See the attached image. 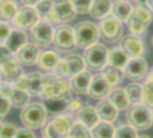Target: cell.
<instances>
[{
  "instance_id": "cell-1",
  "label": "cell",
  "mask_w": 153,
  "mask_h": 138,
  "mask_svg": "<svg viewBox=\"0 0 153 138\" xmlns=\"http://www.w3.org/2000/svg\"><path fill=\"white\" fill-rule=\"evenodd\" d=\"M71 93L66 78L51 72L42 75V88L39 95L42 100L62 99Z\"/></svg>"
},
{
  "instance_id": "cell-2",
  "label": "cell",
  "mask_w": 153,
  "mask_h": 138,
  "mask_svg": "<svg viewBox=\"0 0 153 138\" xmlns=\"http://www.w3.org/2000/svg\"><path fill=\"white\" fill-rule=\"evenodd\" d=\"M73 29L76 48L81 49H85L98 43L100 37L98 25L91 21L79 22Z\"/></svg>"
},
{
  "instance_id": "cell-3",
  "label": "cell",
  "mask_w": 153,
  "mask_h": 138,
  "mask_svg": "<svg viewBox=\"0 0 153 138\" xmlns=\"http://www.w3.org/2000/svg\"><path fill=\"white\" fill-rule=\"evenodd\" d=\"M108 48L102 43H96L84 49L82 58L85 67L91 71H102L108 65Z\"/></svg>"
},
{
  "instance_id": "cell-4",
  "label": "cell",
  "mask_w": 153,
  "mask_h": 138,
  "mask_svg": "<svg viewBox=\"0 0 153 138\" xmlns=\"http://www.w3.org/2000/svg\"><path fill=\"white\" fill-rule=\"evenodd\" d=\"M22 123L29 128L35 129L42 127L47 119V109L39 102L27 104L20 113Z\"/></svg>"
},
{
  "instance_id": "cell-5",
  "label": "cell",
  "mask_w": 153,
  "mask_h": 138,
  "mask_svg": "<svg viewBox=\"0 0 153 138\" xmlns=\"http://www.w3.org/2000/svg\"><path fill=\"white\" fill-rule=\"evenodd\" d=\"M126 119L136 130L144 131L149 129L153 125L151 110L144 105L133 104L127 109Z\"/></svg>"
},
{
  "instance_id": "cell-6",
  "label": "cell",
  "mask_w": 153,
  "mask_h": 138,
  "mask_svg": "<svg viewBox=\"0 0 153 138\" xmlns=\"http://www.w3.org/2000/svg\"><path fill=\"white\" fill-rule=\"evenodd\" d=\"M74 122L66 116H56L43 125V138H67Z\"/></svg>"
},
{
  "instance_id": "cell-7",
  "label": "cell",
  "mask_w": 153,
  "mask_h": 138,
  "mask_svg": "<svg viewBox=\"0 0 153 138\" xmlns=\"http://www.w3.org/2000/svg\"><path fill=\"white\" fill-rule=\"evenodd\" d=\"M100 36L101 39L110 44L116 43L121 40L124 32L122 22L113 15H108L100 20L99 25Z\"/></svg>"
},
{
  "instance_id": "cell-8",
  "label": "cell",
  "mask_w": 153,
  "mask_h": 138,
  "mask_svg": "<svg viewBox=\"0 0 153 138\" xmlns=\"http://www.w3.org/2000/svg\"><path fill=\"white\" fill-rule=\"evenodd\" d=\"M52 43L55 48L64 53H71L76 48L74 29L63 23L54 30Z\"/></svg>"
},
{
  "instance_id": "cell-9",
  "label": "cell",
  "mask_w": 153,
  "mask_h": 138,
  "mask_svg": "<svg viewBox=\"0 0 153 138\" xmlns=\"http://www.w3.org/2000/svg\"><path fill=\"white\" fill-rule=\"evenodd\" d=\"M85 64L82 56L78 54H69L63 58H60L56 67L54 70V73L65 77L71 78L81 71L84 70Z\"/></svg>"
},
{
  "instance_id": "cell-10",
  "label": "cell",
  "mask_w": 153,
  "mask_h": 138,
  "mask_svg": "<svg viewBox=\"0 0 153 138\" xmlns=\"http://www.w3.org/2000/svg\"><path fill=\"white\" fill-rule=\"evenodd\" d=\"M0 95L8 100L11 106L16 109H22L30 103V94L25 91L17 89L13 84L2 82Z\"/></svg>"
},
{
  "instance_id": "cell-11",
  "label": "cell",
  "mask_w": 153,
  "mask_h": 138,
  "mask_svg": "<svg viewBox=\"0 0 153 138\" xmlns=\"http://www.w3.org/2000/svg\"><path fill=\"white\" fill-rule=\"evenodd\" d=\"M13 84L17 89L28 92L30 96H39L42 88V74L39 72L22 74Z\"/></svg>"
},
{
  "instance_id": "cell-12",
  "label": "cell",
  "mask_w": 153,
  "mask_h": 138,
  "mask_svg": "<svg viewBox=\"0 0 153 138\" xmlns=\"http://www.w3.org/2000/svg\"><path fill=\"white\" fill-rule=\"evenodd\" d=\"M54 30L53 24L39 20L30 30V40L39 48L48 47L52 43Z\"/></svg>"
},
{
  "instance_id": "cell-13",
  "label": "cell",
  "mask_w": 153,
  "mask_h": 138,
  "mask_svg": "<svg viewBox=\"0 0 153 138\" xmlns=\"http://www.w3.org/2000/svg\"><path fill=\"white\" fill-rule=\"evenodd\" d=\"M39 13L34 6L22 5L20 7L12 21L13 25L20 30H30L39 21Z\"/></svg>"
},
{
  "instance_id": "cell-14",
  "label": "cell",
  "mask_w": 153,
  "mask_h": 138,
  "mask_svg": "<svg viewBox=\"0 0 153 138\" xmlns=\"http://www.w3.org/2000/svg\"><path fill=\"white\" fill-rule=\"evenodd\" d=\"M125 76L133 82H138L144 78L148 72V64L144 57H132L123 69Z\"/></svg>"
},
{
  "instance_id": "cell-15",
  "label": "cell",
  "mask_w": 153,
  "mask_h": 138,
  "mask_svg": "<svg viewBox=\"0 0 153 138\" xmlns=\"http://www.w3.org/2000/svg\"><path fill=\"white\" fill-rule=\"evenodd\" d=\"M53 13L56 23L69 22L77 15L70 0H53Z\"/></svg>"
},
{
  "instance_id": "cell-16",
  "label": "cell",
  "mask_w": 153,
  "mask_h": 138,
  "mask_svg": "<svg viewBox=\"0 0 153 138\" xmlns=\"http://www.w3.org/2000/svg\"><path fill=\"white\" fill-rule=\"evenodd\" d=\"M40 48L33 42H27L22 46L15 53L14 57L23 66H32L36 65Z\"/></svg>"
},
{
  "instance_id": "cell-17",
  "label": "cell",
  "mask_w": 153,
  "mask_h": 138,
  "mask_svg": "<svg viewBox=\"0 0 153 138\" xmlns=\"http://www.w3.org/2000/svg\"><path fill=\"white\" fill-rule=\"evenodd\" d=\"M120 48L130 58L143 57L145 52V45L139 36L128 34L120 40Z\"/></svg>"
},
{
  "instance_id": "cell-18",
  "label": "cell",
  "mask_w": 153,
  "mask_h": 138,
  "mask_svg": "<svg viewBox=\"0 0 153 138\" xmlns=\"http://www.w3.org/2000/svg\"><path fill=\"white\" fill-rule=\"evenodd\" d=\"M110 91L111 86L108 84L107 80L100 73L92 75L87 94L93 100L100 101L107 98Z\"/></svg>"
},
{
  "instance_id": "cell-19",
  "label": "cell",
  "mask_w": 153,
  "mask_h": 138,
  "mask_svg": "<svg viewBox=\"0 0 153 138\" xmlns=\"http://www.w3.org/2000/svg\"><path fill=\"white\" fill-rule=\"evenodd\" d=\"M92 75L90 71L84 69L75 75L72 76L69 81V87L71 92L76 95H85L88 93Z\"/></svg>"
},
{
  "instance_id": "cell-20",
  "label": "cell",
  "mask_w": 153,
  "mask_h": 138,
  "mask_svg": "<svg viewBox=\"0 0 153 138\" xmlns=\"http://www.w3.org/2000/svg\"><path fill=\"white\" fill-rule=\"evenodd\" d=\"M22 74V66L14 57L0 67V80L2 82L13 84Z\"/></svg>"
},
{
  "instance_id": "cell-21",
  "label": "cell",
  "mask_w": 153,
  "mask_h": 138,
  "mask_svg": "<svg viewBox=\"0 0 153 138\" xmlns=\"http://www.w3.org/2000/svg\"><path fill=\"white\" fill-rule=\"evenodd\" d=\"M60 60L59 54L54 49H45L40 51L36 65L45 72H54Z\"/></svg>"
},
{
  "instance_id": "cell-22",
  "label": "cell",
  "mask_w": 153,
  "mask_h": 138,
  "mask_svg": "<svg viewBox=\"0 0 153 138\" xmlns=\"http://www.w3.org/2000/svg\"><path fill=\"white\" fill-rule=\"evenodd\" d=\"M96 110L101 121L113 123L117 120L118 116V110L111 103L108 98L102 99L98 102Z\"/></svg>"
},
{
  "instance_id": "cell-23",
  "label": "cell",
  "mask_w": 153,
  "mask_h": 138,
  "mask_svg": "<svg viewBox=\"0 0 153 138\" xmlns=\"http://www.w3.org/2000/svg\"><path fill=\"white\" fill-rule=\"evenodd\" d=\"M28 42V35L25 31L14 28L3 43L13 54H14L22 46Z\"/></svg>"
},
{
  "instance_id": "cell-24",
  "label": "cell",
  "mask_w": 153,
  "mask_h": 138,
  "mask_svg": "<svg viewBox=\"0 0 153 138\" xmlns=\"http://www.w3.org/2000/svg\"><path fill=\"white\" fill-rule=\"evenodd\" d=\"M78 122L84 125L87 128L91 129L100 119L97 113L96 108L91 106H84L76 112Z\"/></svg>"
},
{
  "instance_id": "cell-25",
  "label": "cell",
  "mask_w": 153,
  "mask_h": 138,
  "mask_svg": "<svg viewBox=\"0 0 153 138\" xmlns=\"http://www.w3.org/2000/svg\"><path fill=\"white\" fill-rule=\"evenodd\" d=\"M113 2L111 0H93L90 8V15L97 20H102L109 15L112 10Z\"/></svg>"
},
{
  "instance_id": "cell-26",
  "label": "cell",
  "mask_w": 153,
  "mask_h": 138,
  "mask_svg": "<svg viewBox=\"0 0 153 138\" xmlns=\"http://www.w3.org/2000/svg\"><path fill=\"white\" fill-rule=\"evenodd\" d=\"M134 8V7L133 6V4L127 0L116 1L115 3H113L111 13L115 18H117L121 22H127V21L133 13Z\"/></svg>"
},
{
  "instance_id": "cell-27",
  "label": "cell",
  "mask_w": 153,
  "mask_h": 138,
  "mask_svg": "<svg viewBox=\"0 0 153 138\" xmlns=\"http://www.w3.org/2000/svg\"><path fill=\"white\" fill-rule=\"evenodd\" d=\"M108 99L118 110H126L129 108L130 102L124 88H115L110 91Z\"/></svg>"
},
{
  "instance_id": "cell-28",
  "label": "cell",
  "mask_w": 153,
  "mask_h": 138,
  "mask_svg": "<svg viewBox=\"0 0 153 138\" xmlns=\"http://www.w3.org/2000/svg\"><path fill=\"white\" fill-rule=\"evenodd\" d=\"M130 57L128 55L119 47V48H114L110 50H108V65L112 66L117 68L124 69L126 63Z\"/></svg>"
},
{
  "instance_id": "cell-29",
  "label": "cell",
  "mask_w": 153,
  "mask_h": 138,
  "mask_svg": "<svg viewBox=\"0 0 153 138\" xmlns=\"http://www.w3.org/2000/svg\"><path fill=\"white\" fill-rule=\"evenodd\" d=\"M101 74L111 87H115L120 84L126 77L123 69L117 68L109 65H107L102 69Z\"/></svg>"
},
{
  "instance_id": "cell-30",
  "label": "cell",
  "mask_w": 153,
  "mask_h": 138,
  "mask_svg": "<svg viewBox=\"0 0 153 138\" xmlns=\"http://www.w3.org/2000/svg\"><path fill=\"white\" fill-rule=\"evenodd\" d=\"M18 9V4L15 0L0 1V21L12 22Z\"/></svg>"
},
{
  "instance_id": "cell-31",
  "label": "cell",
  "mask_w": 153,
  "mask_h": 138,
  "mask_svg": "<svg viewBox=\"0 0 153 138\" xmlns=\"http://www.w3.org/2000/svg\"><path fill=\"white\" fill-rule=\"evenodd\" d=\"M39 19L51 24L56 23L53 13V0H42L35 6Z\"/></svg>"
},
{
  "instance_id": "cell-32",
  "label": "cell",
  "mask_w": 153,
  "mask_h": 138,
  "mask_svg": "<svg viewBox=\"0 0 153 138\" xmlns=\"http://www.w3.org/2000/svg\"><path fill=\"white\" fill-rule=\"evenodd\" d=\"M115 128L112 123L106 121H99L91 128L92 138H114Z\"/></svg>"
},
{
  "instance_id": "cell-33",
  "label": "cell",
  "mask_w": 153,
  "mask_h": 138,
  "mask_svg": "<svg viewBox=\"0 0 153 138\" xmlns=\"http://www.w3.org/2000/svg\"><path fill=\"white\" fill-rule=\"evenodd\" d=\"M125 90L130 104H139L142 102L143 94V87L142 84L136 82H133L127 84Z\"/></svg>"
},
{
  "instance_id": "cell-34",
  "label": "cell",
  "mask_w": 153,
  "mask_h": 138,
  "mask_svg": "<svg viewBox=\"0 0 153 138\" xmlns=\"http://www.w3.org/2000/svg\"><path fill=\"white\" fill-rule=\"evenodd\" d=\"M143 87V101L144 106H146L149 110L153 109V71L147 76L145 80Z\"/></svg>"
},
{
  "instance_id": "cell-35",
  "label": "cell",
  "mask_w": 153,
  "mask_h": 138,
  "mask_svg": "<svg viewBox=\"0 0 153 138\" xmlns=\"http://www.w3.org/2000/svg\"><path fill=\"white\" fill-rule=\"evenodd\" d=\"M73 98L72 93L65 98L62 99H56V100H43L45 102L46 109L49 110L52 112H60L63 110H67L68 104Z\"/></svg>"
},
{
  "instance_id": "cell-36",
  "label": "cell",
  "mask_w": 153,
  "mask_h": 138,
  "mask_svg": "<svg viewBox=\"0 0 153 138\" xmlns=\"http://www.w3.org/2000/svg\"><path fill=\"white\" fill-rule=\"evenodd\" d=\"M131 17L142 22L145 26L149 27L152 21V13L149 8L145 7L144 5H138L134 8Z\"/></svg>"
},
{
  "instance_id": "cell-37",
  "label": "cell",
  "mask_w": 153,
  "mask_h": 138,
  "mask_svg": "<svg viewBox=\"0 0 153 138\" xmlns=\"http://www.w3.org/2000/svg\"><path fill=\"white\" fill-rule=\"evenodd\" d=\"M67 138H91L90 129L80 122H74Z\"/></svg>"
},
{
  "instance_id": "cell-38",
  "label": "cell",
  "mask_w": 153,
  "mask_h": 138,
  "mask_svg": "<svg viewBox=\"0 0 153 138\" xmlns=\"http://www.w3.org/2000/svg\"><path fill=\"white\" fill-rule=\"evenodd\" d=\"M137 130L131 125H122L115 130L114 138H137Z\"/></svg>"
},
{
  "instance_id": "cell-39",
  "label": "cell",
  "mask_w": 153,
  "mask_h": 138,
  "mask_svg": "<svg viewBox=\"0 0 153 138\" xmlns=\"http://www.w3.org/2000/svg\"><path fill=\"white\" fill-rule=\"evenodd\" d=\"M128 22V29L131 32V34L135 35V36H142L143 35L146 31L148 27L143 24L142 22H138L137 20L134 19L133 17H130L129 20L127 21Z\"/></svg>"
},
{
  "instance_id": "cell-40",
  "label": "cell",
  "mask_w": 153,
  "mask_h": 138,
  "mask_svg": "<svg viewBox=\"0 0 153 138\" xmlns=\"http://www.w3.org/2000/svg\"><path fill=\"white\" fill-rule=\"evenodd\" d=\"M77 14L89 13L93 0H70Z\"/></svg>"
},
{
  "instance_id": "cell-41",
  "label": "cell",
  "mask_w": 153,
  "mask_h": 138,
  "mask_svg": "<svg viewBox=\"0 0 153 138\" xmlns=\"http://www.w3.org/2000/svg\"><path fill=\"white\" fill-rule=\"evenodd\" d=\"M17 129L12 123L6 122L1 124L0 127V138H13Z\"/></svg>"
},
{
  "instance_id": "cell-42",
  "label": "cell",
  "mask_w": 153,
  "mask_h": 138,
  "mask_svg": "<svg viewBox=\"0 0 153 138\" xmlns=\"http://www.w3.org/2000/svg\"><path fill=\"white\" fill-rule=\"evenodd\" d=\"M85 106V100L81 97V95H78L76 97H73L68 104L67 110L70 111H75L77 112L79 110H81L82 107Z\"/></svg>"
},
{
  "instance_id": "cell-43",
  "label": "cell",
  "mask_w": 153,
  "mask_h": 138,
  "mask_svg": "<svg viewBox=\"0 0 153 138\" xmlns=\"http://www.w3.org/2000/svg\"><path fill=\"white\" fill-rule=\"evenodd\" d=\"M13 53L4 45L0 44V67L13 57Z\"/></svg>"
},
{
  "instance_id": "cell-44",
  "label": "cell",
  "mask_w": 153,
  "mask_h": 138,
  "mask_svg": "<svg viewBox=\"0 0 153 138\" xmlns=\"http://www.w3.org/2000/svg\"><path fill=\"white\" fill-rule=\"evenodd\" d=\"M12 31V27L9 22H1L0 21V44H3L8 35Z\"/></svg>"
},
{
  "instance_id": "cell-45",
  "label": "cell",
  "mask_w": 153,
  "mask_h": 138,
  "mask_svg": "<svg viewBox=\"0 0 153 138\" xmlns=\"http://www.w3.org/2000/svg\"><path fill=\"white\" fill-rule=\"evenodd\" d=\"M10 108H11V104L8 101V100H6L5 98L0 95V117L4 118L9 112Z\"/></svg>"
},
{
  "instance_id": "cell-46",
  "label": "cell",
  "mask_w": 153,
  "mask_h": 138,
  "mask_svg": "<svg viewBox=\"0 0 153 138\" xmlns=\"http://www.w3.org/2000/svg\"><path fill=\"white\" fill-rule=\"evenodd\" d=\"M13 138H36L33 132L27 128H20L17 129L15 136Z\"/></svg>"
},
{
  "instance_id": "cell-47",
  "label": "cell",
  "mask_w": 153,
  "mask_h": 138,
  "mask_svg": "<svg viewBox=\"0 0 153 138\" xmlns=\"http://www.w3.org/2000/svg\"><path fill=\"white\" fill-rule=\"evenodd\" d=\"M42 0H20V3L22 5H28V6H36L39 2Z\"/></svg>"
},
{
  "instance_id": "cell-48",
  "label": "cell",
  "mask_w": 153,
  "mask_h": 138,
  "mask_svg": "<svg viewBox=\"0 0 153 138\" xmlns=\"http://www.w3.org/2000/svg\"><path fill=\"white\" fill-rule=\"evenodd\" d=\"M138 5H144L147 4V1L148 0H134Z\"/></svg>"
},
{
  "instance_id": "cell-49",
  "label": "cell",
  "mask_w": 153,
  "mask_h": 138,
  "mask_svg": "<svg viewBox=\"0 0 153 138\" xmlns=\"http://www.w3.org/2000/svg\"><path fill=\"white\" fill-rule=\"evenodd\" d=\"M147 4H148L149 9L153 12V0H148L147 1Z\"/></svg>"
},
{
  "instance_id": "cell-50",
  "label": "cell",
  "mask_w": 153,
  "mask_h": 138,
  "mask_svg": "<svg viewBox=\"0 0 153 138\" xmlns=\"http://www.w3.org/2000/svg\"><path fill=\"white\" fill-rule=\"evenodd\" d=\"M137 138H151L150 137H148V136H140V137H138Z\"/></svg>"
},
{
  "instance_id": "cell-51",
  "label": "cell",
  "mask_w": 153,
  "mask_h": 138,
  "mask_svg": "<svg viewBox=\"0 0 153 138\" xmlns=\"http://www.w3.org/2000/svg\"><path fill=\"white\" fill-rule=\"evenodd\" d=\"M151 110V114H152V120H153V109L152 110Z\"/></svg>"
},
{
  "instance_id": "cell-52",
  "label": "cell",
  "mask_w": 153,
  "mask_h": 138,
  "mask_svg": "<svg viewBox=\"0 0 153 138\" xmlns=\"http://www.w3.org/2000/svg\"><path fill=\"white\" fill-rule=\"evenodd\" d=\"M151 43H152V46L153 48V35L152 37V40H151Z\"/></svg>"
},
{
  "instance_id": "cell-53",
  "label": "cell",
  "mask_w": 153,
  "mask_h": 138,
  "mask_svg": "<svg viewBox=\"0 0 153 138\" xmlns=\"http://www.w3.org/2000/svg\"><path fill=\"white\" fill-rule=\"evenodd\" d=\"M117 1H126V0H117Z\"/></svg>"
},
{
  "instance_id": "cell-54",
  "label": "cell",
  "mask_w": 153,
  "mask_h": 138,
  "mask_svg": "<svg viewBox=\"0 0 153 138\" xmlns=\"http://www.w3.org/2000/svg\"><path fill=\"white\" fill-rule=\"evenodd\" d=\"M2 119H3V118H2V117H0V121L2 120Z\"/></svg>"
},
{
  "instance_id": "cell-55",
  "label": "cell",
  "mask_w": 153,
  "mask_h": 138,
  "mask_svg": "<svg viewBox=\"0 0 153 138\" xmlns=\"http://www.w3.org/2000/svg\"><path fill=\"white\" fill-rule=\"evenodd\" d=\"M1 83H2V81H1V80H0V85H1Z\"/></svg>"
},
{
  "instance_id": "cell-56",
  "label": "cell",
  "mask_w": 153,
  "mask_h": 138,
  "mask_svg": "<svg viewBox=\"0 0 153 138\" xmlns=\"http://www.w3.org/2000/svg\"><path fill=\"white\" fill-rule=\"evenodd\" d=\"M0 127H1V123H0Z\"/></svg>"
},
{
  "instance_id": "cell-57",
  "label": "cell",
  "mask_w": 153,
  "mask_h": 138,
  "mask_svg": "<svg viewBox=\"0 0 153 138\" xmlns=\"http://www.w3.org/2000/svg\"><path fill=\"white\" fill-rule=\"evenodd\" d=\"M0 1H3V0H0Z\"/></svg>"
}]
</instances>
